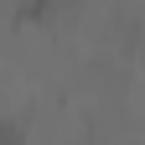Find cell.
<instances>
[{
  "mask_svg": "<svg viewBox=\"0 0 145 145\" xmlns=\"http://www.w3.org/2000/svg\"><path fill=\"white\" fill-rule=\"evenodd\" d=\"M0 145H31V124L21 114H0Z\"/></svg>",
  "mask_w": 145,
  "mask_h": 145,
  "instance_id": "6da1fadb",
  "label": "cell"
}]
</instances>
